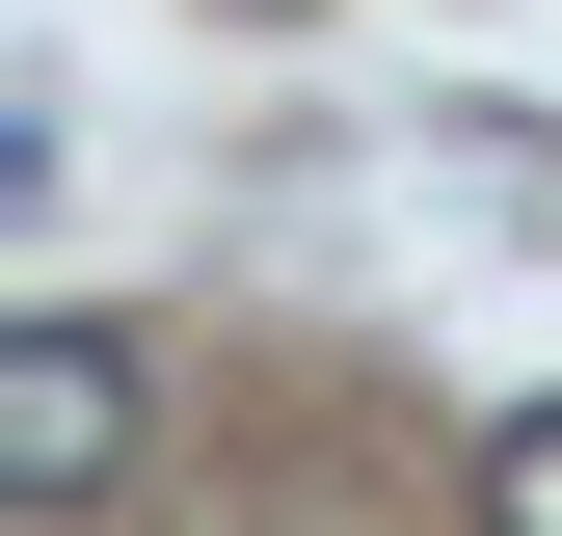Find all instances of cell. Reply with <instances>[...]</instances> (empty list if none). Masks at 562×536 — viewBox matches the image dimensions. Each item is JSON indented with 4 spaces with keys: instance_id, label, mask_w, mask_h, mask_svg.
Listing matches in <instances>:
<instances>
[{
    "instance_id": "cell-1",
    "label": "cell",
    "mask_w": 562,
    "mask_h": 536,
    "mask_svg": "<svg viewBox=\"0 0 562 536\" xmlns=\"http://www.w3.org/2000/svg\"><path fill=\"white\" fill-rule=\"evenodd\" d=\"M134 429H161V376H134V322H0V510H108Z\"/></svg>"
},
{
    "instance_id": "cell-2",
    "label": "cell",
    "mask_w": 562,
    "mask_h": 536,
    "mask_svg": "<svg viewBox=\"0 0 562 536\" xmlns=\"http://www.w3.org/2000/svg\"><path fill=\"white\" fill-rule=\"evenodd\" d=\"M482 536H562V402H509V429H482Z\"/></svg>"
},
{
    "instance_id": "cell-3",
    "label": "cell",
    "mask_w": 562,
    "mask_h": 536,
    "mask_svg": "<svg viewBox=\"0 0 562 536\" xmlns=\"http://www.w3.org/2000/svg\"><path fill=\"white\" fill-rule=\"evenodd\" d=\"M241 27H322V0H241Z\"/></svg>"
}]
</instances>
